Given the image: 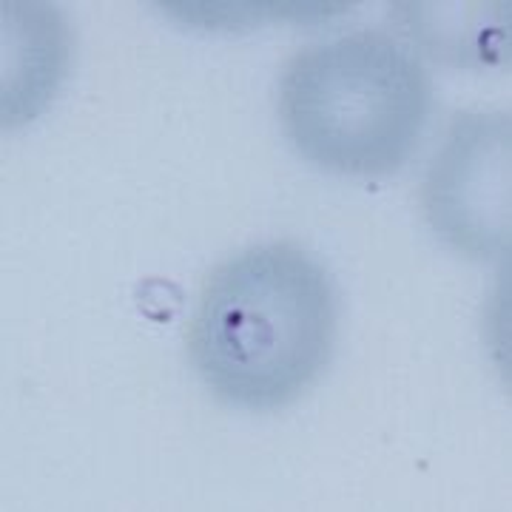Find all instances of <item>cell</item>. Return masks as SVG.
I'll return each mask as SVG.
<instances>
[{
    "instance_id": "6da1fadb",
    "label": "cell",
    "mask_w": 512,
    "mask_h": 512,
    "mask_svg": "<svg viewBox=\"0 0 512 512\" xmlns=\"http://www.w3.org/2000/svg\"><path fill=\"white\" fill-rule=\"evenodd\" d=\"M333 336L328 271L291 242H268L225 259L205 279L188 353L222 402L274 410L316 382Z\"/></svg>"
},
{
    "instance_id": "7a4b0ae2",
    "label": "cell",
    "mask_w": 512,
    "mask_h": 512,
    "mask_svg": "<svg viewBox=\"0 0 512 512\" xmlns=\"http://www.w3.org/2000/svg\"><path fill=\"white\" fill-rule=\"evenodd\" d=\"M430 114L419 57L384 32H353L288 60L279 117L296 151L350 177L399 171Z\"/></svg>"
},
{
    "instance_id": "3957f363",
    "label": "cell",
    "mask_w": 512,
    "mask_h": 512,
    "mask_svg": "<svg viewBox=\"0 0 512 512\" xmlns=\"http://www.w3.org/2000/svg\"><path fill=\"white\" fill-rule=\"evenodd\" d=\"M510 114H458L421 188L427 222L473 259L510 254Z\"/></svg>"
},
{
    "instance_id": "277c9868",
    "label": "cell",
    "mask_w": 512,
    "mask_h": 512,
    "mask_svg": "<svg viewBox=\"0 0 512 512\" xmlns=\"http://www.w3.org/2000/svg\"><path fill=\"white\" fill-rule=\"evenodd\" d=\"M72 60V35L46 3H3V126L35 120L60 89Z\"/></svg>"
},
{
    "instance_id": "5b68a950",
    "label": "cell",
    "mask_w": 512,
    "mask_h": 512,
    "mask_svg": "<svg viewBox=\"0 0 512 512\" xmlns=\"http://www.w3.org/2000/svg\"><path fill=\"white\" fill-rule=\"evenodd\" d=\"M402 12L410 15V32L419 37L433 55L456 60V63H478V66H493L510 60V20L493 23L481 29H467L481 20L493 18L507 3H441L444 9H436L433 3H421L427 15H421L416 3H399Z\"/></svg>"
},
{
    "instance_id": "8992f818",
    "label": "cell",
    "mask_w": 512,
    "mask_h": 512,
    "mask_svg": "<svg viewBox=\"0 0 512 512\" xmlns=\"http://www.w3.org/2000/svg\"><path fill=\"white\" fill-rule=\"evenodd\" d=\"M165 15L191 23V26H202V29H242V26H254L262 20H319L348 12L350 3H251V0H217V3H200V0H188V3H177V0H165L160 3Z\"/></svg>"
}]
</instances>
